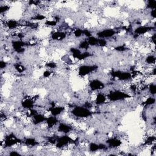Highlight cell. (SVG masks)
Listing matches in <instances>:
<instances>
[{"label":"cell","instance_id":"cell-1","mask_svg":"<svg viewBox=\"0 0 156 156\" xmlns=\"http://www.w3.org/2000/svg\"><path fill=\"white\" fill-rule=\"evenodd\" d=\"M71 113L74 116L79 118H86L93 115V112L85 107L77 106L71 110Z\"/></svg>","mask_w":156,"mask_h":156},{"label":"cell","instance_id":"cell-2","mask_svg":"<svg viewBox=\"0 0 156 156\" xmlns=\"http://www.w3.org/2000/svg\"><path fill=\"white\" fill-rule=\"evenodd\" d=\"M130 95L126 92H122L120 90H115L110 91L107 95V98L109 99L112 101H118L130 98Z\"/></svg>","mask_w":156,"mask_h":156},{"label":"cell","instance_id":"cell-3","mask_svg":"<svg viewBox=\"0 0 156 156\" xmlns=\"http://www.w3.org/2000/svg\"><path fill=\"white\" fill-rule=\"evenodd\" d=\"M98 66L96 65H81L79 67V74L80 76L84 77L91 73L93 72L98 69Z\"/></svg>","mask_w":156,"mask_h":156},{"label":"cell","instance_id":"cell-4","mask_svg":"<svg viewBox=\"0 0 156 156\" xmlns=\"http://www.w3.org/2000/svg\"><path fill=\"white\" fill-rule=\"evenodd\" d=\"M117 32L113 29H106L96 33V36L99 37V38H107L113 37Z\"/></svg>","mask_w":156,"mask_h":156},{"label":"cell","instance_id":"cell-5","mask_svg":"<svg viewBox=\"0 0 156 156\" xmlns=\"http://www.w3.org/2000/svg\"><path fill=\"white\" fill-rule=\"evenodd\" d=\"M89 87L91 91H94L104 88V84L99 79H92L89 83Z\"/></svg>","mask_w":156,"mask_h":156},{"label":"cell","instance_id":"cell-6","mask_svg":"<svg viewBox=\"0 0 156 156\" xmlns=\"http://www.w3.org/2000/svg\"><path fill=\"white\" fill-rule=\"evenodd\" d=\"M106 143L108 144V147L116 148L120 146L122 142L117 137H111L106 140Z\"/></svg>","mask_w":156,"mask_h":156},{"label":"cell","instance_id":"cell-7","mask_svg":"<svg viewBox=\"0 0 156 156\" xmlns=\"http://www.w3.org/2000/svg\"><path fill=\"white\" fill-rule=\"evenodd\" d=\"M73 130V127L68 124L60 122L57 127V131L60 133L67 134Z\"/></svg>","mask_w":156,"mask_h":156},{"label":"cell","instance_id":"cell-8","mask_svg":"<svg viewBox=\"0 0 156 156\" xmlns=\"http://www.w3.org/2000/svg\"><path fill=\"white\" fill-rule=\"evenodd\" d=\"M23 143L28 147H34V146H37L39 142L37 141L35 138H27L25 140H23Z\"/></svg>","mask_w":156,"mask_h":156},{"label":"cell","instance_id":"cell-9","mask_svg":"<svg viewBox=\"0 0 156 156\" xmlns=\"http://www.w3.org/2000/svg\"><path fill=\"white\" fill-rule=\"evenodd\" d=\"M106 99H107V96H105L102 93H99L97 94L96 98L95 99L96 104V105H101V104L105 103V102L106 101Z\"/></svg>","mask_w":156,"mask_h":156},{"label":"cell","instance_id":"cell-10","mask_svg":"<svg viewBox=\"0 0 156 156\" xmlns=\"http://www.w3.org/2000/svg\"><path fill=\"white\" fill-rule=\"evenodd\" d=\"M145 62L147 65H155V54H151L148 55L145 58Z\"/></svg>","mask_w":156,"mask_h":156},{"label":"cell","instance_id":"cell-11","mask_svg":"<svg viewBox=\"0 0 156 156\" xmlns=\"http://www.w3.org/2000/svg\"><path fill=\"white\" fill-rule=\"evenodd\" d=\"M89 150L90 152H96L100 150L99 144H97L95 143H91L89 145Z\"/></svg>","mask_w":156,"mask_h":156},{"label":"cell","instance_id":"cell-12","mask_svg":"<svg viewBox=\"0 0 156 156\" xmlns=\"http://www.w3.org/2000/svg\"><path fill=\"white\" fill-rule=\"evenodd\" d=\"M7 65V63L6 62L3 61V60L1 61V69H3L5 68Z\"/></svg>","mask_w":156,"mask_h":156},{"label":"cell","instance_id":"cell-13","mask_svg":"<svg viewBox=\"0 0 156 156\" xmlns=\"http://www.w3.org/2000/svg\"><path fill=\"white\" fill-rule=\"evenodd\" d=\"M9 154L10 155H20V154L19 152H18L17 151H13L10 152Z\"/></svg>","mask_w":156,"mask_h":156}]
</instances>
